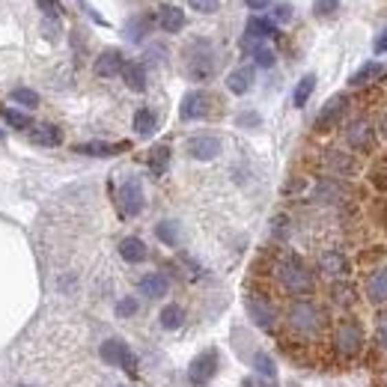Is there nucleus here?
I'll return each instance as SVG.
<instances>
[{
    "label": "nucleus",
    "mask_w": 387,
    "mask_h": 387,
    "mask_svg": "<svg viewBox=\"0 0 387 387\" xmlns=\"http://www.w3.org/2000/svg\"><path fill=\"white\" fill-rule=\"evenodd\" d=\"M212 96L206 93V89H191L185 98H182V107H179V113H182V120H203V116H209L212 111Z\"/></svg>",
    "instance_id": "1a4fd4ad"
},
{
    "label": "nucleus",
    "mask_w": 387,
    "mask_h": 387,
    "mask_svg": "<svg viewBox=\"0 0 387 387\" xmlns=\"http://www.w3.org/2000/svg\"><path fill=\"white\" fill-rule=\"evenodd\" d=\"M334 349L346 357H355L364 349V328L355 319H343L334 328Z\"/></svg>",
    "instance_id": "20e7f679"
},
{
    "label": "nucleus",
    "mask_w": 387,
    "mask_h": 387,
    "mask_svg": "<svg viewBox=\"0 0 387 387\" xmlns=\"http://www.w3.org/2000/svg\"><path fill=\"white\" fill-rule=\"evenodd\" d=\"M129 149V143H102V140H93V143H78L75 152L80 155H96V158H107V155H116V152Z\"/></svg>",
    "instance_id": "412c9836"
},
{
    "label": "nucleus",
    "mask_w": 387,
    "mask_h": 387,
    "mask_svg": "<svg viewBox=\"0 0 387 387\" xmlns=\"http://www.w3.org/2000/svg\"><path fill=\"white\" fill-rule=\"evenodd\" d=\"M247 36L250 39H272V36H277V24L268 21V18H250L247 21Z\"/></svg>",
    "instance_id": "cd10ccee"
},
{
    "label": "nucleus",
    "mask_w": 387,
    "mask_h": 387,
    "mask_svg": "<svg viewBox=\"0 0 387 387\" xmlns=\"http://www.w3.org/2000/svg\"><path fill=\"white\" fill-rule=\"evenodd\" d=\"M155 236L164 241V245H170V247H176L179 245V223H173V221H161L158 227H155Z\"/></svg>",
    "instance_id": "72a5a7b5"
},
{
    "label": "nucleus",
    "mask_w": 387,
    "mask_h": 387,
    "mask_svg": "<svg viewBox=\"0 0 387 387\" xmlns=\"http://www.w3.org/2000/svg\"><path fill=\"white\" fill-rule=\"evenodd\" d=\"M158 129V116L152 107H140L137 113H134V131L140 134V137H149L152 131Z\"/></svg>",
    "instance_id": "393cba45"
},
{
    "label": "nucleus",
    "mask_w": 387,
    "mask_h": 387,
    "mask_svg": "<svg viewBox=\"0 0 387 387\" xmlns=\"http://www.w3.org/2000/svg\"><path fill=\"white\" fill-rule=\"evenodd\" d=\"M272 3H274V0H245L247 9H268Z\"/></svg>",
    "instance_id": "09e8293b"
},
{
    "label": "nucleus",
    "mask_w": 387,
    "mask_h": 387,
    "mask_svg": "<svg viewBox=\"0 0 387 387\" xmlns=\"http://www.w3.org/2000/svg\"><path fill=\"white\" fill-rule=\"evenodd\" d=\"M158 27L164 33H179L185 27V12L179 6H170V3L161 6L158 9Z\"/></svg>",
    "instance_id": "6ab92c4d"
},
{
    "label": "nucleus",
    "mask_w": 387,
    "mask_h": 387,
    "mask_svg": "<svg viewBox=\"0 0 387 387\" xmlns=\"http://www.w3.org/2000/svg\"><path fill=\"white\" fill-rule=\"evenodd\" d=\"M45 18H60V0H36Z\"/></svg>",
    "instance_id": "79ce46f5"
},
{
    "label": "nucleus",
    "mask_w": 387,
    "mask_h": 387,
    "mask_svg": "<svg viewBox=\"0 0 387 387\" xmlns=\"http://www.w3.org/2000/svg\"><path fill=\"white\" fill-rule=\"evenodd\" d=\"M137 310H140L137 298H122L120 304H116V316H120V319H129V316H134Z\"/></svg>",
    "instance_id": "ea45409f"
},
{
    "label": "nucleus",
    "mask_w": 387,
    "mask_h": 387,
    "mask_svg": "<svg viewBox=\"0 0 387 387\" xmlns=\"http://www.w3.org/2000/svg\"><path fill=\"white\" fill-rule=\"evenodd\" d=\"M346 107H349V98H346V96H334V98H328L325 107H322L319 116H316V131L322 134V131H331V129H334V125H337L340 120H343Z\"/></svg>",
    "instance_id": "f8f14e48"
},
{
    "label": "nucleus",
    "mask_w": 387,
    "mask_h": 387,
    "mask_svg": "<svg viewBox=\"0 0 387 387\" xmlns=\"http://www.w3.org/2000/svg\"><path fill=\"white\" fill-rule=\"evenodd\" d=\"M170 167V146H164V143H161V146H155L149 152V170L155 176H164V170Z\"/></svg>",
    "instance_id": "c756f323"
},
{
    "label": "nucleus",
    "mask_w": 387,
    "mask_h": 387,
    "mask_svg": "<svg viewBox=\"0 0 387 387\" xmlns=\"http://www.w3.org/2000/svg\"><path fill=\"white\" fill-rule=\"evenodd\" d=\"M239 122H241V125H259V116H256V113H241Z\"/></svg>",
    "instance_id": "3c124183"
},
{
    "label": "nucleus",
    "mask_w": 387,
    "mask_h": 387,
    "mask_svg": "<svg viewBox=\"0 0 387 387\" xmlns=\"http://www.w3.org/2000/svg\"><path fill=\"white\" fill-rule=\"evenodd\" d=\"M277 280H280V286L289 295H310L313 289H316V280H313V274H310V268L304 265V259L301 256H283L280 263H277Z\"/></svg>",
    "instance_id": "f257e3e1"
},
{
    "label": "nucleus",
    "mask_w": 387,
    "mask_h": 387,
    "mask_svg": "<svg viewBox=\"0 0 387 387\" xmlns=\"http://www.w3.org/2000/svg\"><path fill=\"white\" fill-rule=\"evenodd\" d=\"M382 134L387 137V111H384V116H382Z\"/></svg>",
    "instance_id": "864d4df0"
},
{
    "label": "nucleus",
    "mask_w": 387,
    "mask_h": 387,
    "mask_svg": "<svg viewBox=\"0 0 387 387\" xmlns=\"http://www.w3.org/2000/svg\"><path fill=\"white\" fill-rule=\"evenodd\" d=\"M122 80L125 87L134 89V93H143L146 89V66H143L140 60H131L122 66Z\"/></svg>",
    "instance_id": "a211bd4d"
},
{
    "label": "nucleus",
    "mask_w": 387,
    "mask_h": 387,
    "mask_svg": "<svg viewBox=\"0 0 387 387\" xmlns=\"http://www.w3.org/2000/svg\"><path fill=\"white\" fill-rule=\"evenodd\" d=\"M149 30H152V18L149 15H134L131 21L125 24V39L129 42H143Z\"/></svg>",
    "instance_id": "b1692460"
},
{
    "label": "nucleus",
    "mask_w": 387,
    "mask_h": 387,
    "mask_svg": "<svg viewBox=\"0 0 387 387\" xmlns=\"http://www.w3.org/2000/svg\"><path fill=\"white\" fill-rule=\"evenodd\" d=\"M120 256L125 259V263L137 265V263H143V259L149 256V250H146V245H143L137 236H129V239L120 241Z\"/></svg>",
    "instance_id": "4be33fe9"
},
{
    "label": "nucleus",
    "mask_w": 387,
    "mask_h": 387,
    "mask_svg": "<svg viewBox=\"0 0 387 387\" xmlns=\"http://www.w3.org/2000/svg\"><path fill=\"white\" fill-rule=\"evenodd\" d=\"M382 75H384L382 63H364V66L352 75V87H366V84H373V80H379Z\"/></svg>",
    "instance_id": "a878e982"
},
{
    "label": "nucleus",
    "mask_w": 387,
    "mask_h": 387,
    "mask_svg": "<svg viewBox=\"0 0 387 387\" xmlns=\"http://www.w3.org/2000/svg\"><path fill=\"white\" fill-rule=\"evenodd\" d=\"M343 197V188L337 182H322L319 185V200H340Z\"/></svg>",
    "instance_id": "58836bf2"
},
{
    "label": "nucleus",
    "mask_w": 387,
    "mask_h": 387,
    "mask_svg": "<svg viewBox=\"0 0 387 387\" xmlns=\"http://www.w3.org/2000/svg\"><path fill=\"white\" fill-rule=\"evenodd\" d=\"M30 137H33V143H39V146H60L63 134L57 125H36L30 131Z\"/></svg>",
    "instance_id": "bb28decb"
},
{
    "label": "nucleus",
    "mask_w": 387,
    "mask_h": 387,
    "mask_svg": "<svg viewBox=\"0 0 387 387\" xmlns=\"http://www.w3.org/2000/svg\"><path fill=\"white\" fill-rule=\"evenodd\" d=\"M340 9V0H313V15L316 18H331Z\"/></svg>",
    "instance_id": "4c0bfd02"
},
{
    "label": "nucleus",
    "mask_w": 387,
    "mask_h": 387,
    "mask_svg": "<svg viewBox=\"0 0 387 387\" xmlns=\"http://www.w3.org/2000/svg\"><path fill=\"white\" fill-rule=\"evenodd\" d=\"M188 6L197 9V12H203V15H212V12H218L221 0H188Z\"/></svg>",
    "instance_id": "a19ab883"
},
{
    "label": "nucleus",
    "mask_w": 387,
    "mask_h": 387,
    "mask_svg": "<svg viewBox=\"0 0 387 387\" xmlns=\"http://www.w3.org/2000/svg\"><path fill=\"white\" fill-rule=\"evenodd\" d=\"M12 102H15V104H21V107H30V111H33V107L39 104V96H36L33 89L18 87V89H12Z\"/></svg>",
    "instance_id": "e433bc0d"
},
{
    "label": "nucleus",
    "mask_w": 387,
    "mask_h": 387,
    "mask_svg": "<svg viewBox=\"0 0 387 387\" xmlns=\"http://www.w3.org/2000/svg\"><path fill=\"white\" fill-rule=\"evenodd\" d=\"M21 387H24V384H21Z\"/></svg>",
    "instance_id": "5fc2aeb1"
},
{
    "label": "nucleus",
    "mask_w": 387,
    "mask_h": 387,
    "mask_svg": "<svg viewBox=\"0 0 387 387\" xmlns=\"http://www.w3.org/2000/svg\"><path fill=\"white\" fill-rule=\"evenodd\" d=\"M331 301L340 304V307H355V304H357V289H355V283H349V280H334V283H331Z\"/></svg>",
    "instance_id": "5701e85b"
},
{
    "label": "nucleus",
    "mask_w": 387,
    "mask_h": 387,
    "mask_svg": "<svg viewBox=\"0 0 387 387\" xmlns=\"http://www.w3.org/2000/svg\"><path fill=\"white\" fill-rule=\"evenodd\" d=\"M379 343L387 349V316L379 319Z\"/></svg>",
    "instance_id": "de8ad7c7"
},
{
    "label": "nucleus",
    "mask_w": 387,
    "mask_h": 387,
    "mask_svg": "<svg viewBox=\"0 0 387 387\" xmlns=\"http://www.w3.org/2000/svg\"><path fill=\"white\" fill-rule=\"evenodd\" d=\"M143 206H146V197H143V185L140 179H125L120 185V212L125 218H134V214L143 212Z\"/></svg>",
    "instance_id": "0eeeda50"
},
{
    "label": "nucleus",
    "mask_w": 387,
    "mask_h": 387,
    "mask_svg": "<svg viewBox=\"0 0 387 387\" xmlns=\"http://www.w3.org/2000/svg\"><path fill=\"white\" fill-rule=\"evenodd\" d=\"M384 256V247H370L366 254L361 256V263H373V259H382Z\"/></svg>",
    "instance_id": "a18cd8bd"
},
{
    "label": "nucleus",
    "mask_w": 387,
    "mask_h": 387,
    "mask_svg": "<svg viewBox=\"0 0 387 387\" xmlns=\"http://www.w3.org/2000/svg\"><path fill=\"white\" fill-rule=\"evenodd\" d=\"M286 322H289V328L295 331V334L316 337V334H322V328L328 325V316L316 301L298 298V301H292L289 313H286Z\"/></svg>",
    "instance_id": "f03ea898"
},
{
    "label": "nucleus",
    "mask_w": 387,
    "mask_h": 387,
    "mask_svg": "<svg viewBox=\"0 0 387 387\" xmlns=\"http://www.w3.org/2000/svg\"><path fill=\"white\" fill-rule=\"evenodd\" d=\"M254 370L263 375V379L268 382H274L277 379V366H274V357L272 355H265V352H256L254 355Z\"/></svg>",
    "instance_id": "473e14b6"
},
{
    "label": "nucleus",
    "mask_w": 387,
    "mask_h": 387,
    "mask_svg": "<svg viewBox=\"0 0 387 387\" xmlns=\"http://www.w3.org/2000/svg\"><path fill=\"white\" fill-rule=\"evenodd\" d=\"M373 218L382 221L384 227H387V203H384V200H375V203H373Z\"/></svg>",
    "instance_id": "37998d69"
},
{
    "label": "nucleus",
    "mask_w": 387,
    "mask_h": 387,
    "mask_svg": "<svg viewBox=\"0 0 387 387\" xmlns=\"http://www.w3.org/2000/svg\"><path fill=\"white\" fill-rule=\"evenodd\" d=\"M375 54H387V27L379 33V39H375Z\"/></svg>",
    "instance_id": "49530a36"
},
{
    "label": "nucleus",
    "mask_w": 387,
    "mask_h": 387,
    "mask_svg": "<svg viewBox=\"0 0 387 387\" xmlns=\"http://www.w3.org/2000/svg\"><path fill=\"white\" fill-rule=\"evenodd\" d=\"M250 87H254V69H250V66H239V69H232L227 75V89H230V93L245 96Z\"/></svg>",
    "instance_id": "aec40b11"
},
{
    "label": "nucleus",
    "mask_w": 387,
    "mask_h": 387,
    "mask_svg": "<svg viewBox=\"0 0 387 387\" xmlns=\"http://www.w3.org/2000/svg\"><path fill=\"white\" fill-rule=\"evenodd\" d=\"M102 361L104 364H111V366H122L129 375H137V357H134V352L129 349V343L120 337H111V340H104L102 343Z\"/></svg>",
    "instance_id": "39448f33"
},
{
    "label": "nucleus",
    "mask_w": 387,
    "mask_h": 387,
    "mask_svg": "<svg viewBox=\"0 0 387 387\" xmlns=\"http://www.w3.org/2000/svg\"><path fill=\"white\" fill-rule=\"evenodd\" d=\"M247 313L254 319V325H259L263 331H272L277 325V310L272 307V301L263 298V295H247Z\"/></svg>",
    "instance_id": "9d476101"
},
{
    "label": "nucleus",
    "mask_w": 387,
    "mask_h": 387,
    "mask_svg": "<svg viewBox=\"0 0 387 387\" xmlns=\"http://www.w3.org/2000/svg\"><path fill=\"white\" fill-rule=\"evenodd\" d=\"M289 18H292V6L289 3H280L274 9V21H289Z\"/></svg>",
    "instance_id": "c03bdc74"
},
{
    "label": "nucleus",
    "mask_w": 387,
    "mask_h": 387,
    "mask_svg": "<svg viewBox=\"0 0 387 387\" xmlns=\"http://www.w3.org/2000/svg\"><path fill=\"white\" fill-rule=\"evenodd\" d=\"M313 89H316V75H304V78L298 80V87H295V96H292L295 107H304V104H307V98L313 96Z\"/></svg>",
    "instance_id": "7c9ffc66"
},
{
    "label": "nucleus",
    "mask_w": 387,
    "mask_h": 387,
    "mask_svg": "<svg viewBox=\"0 0 387 387\" xmlns=\"http://www.w3.org/2000/svg\"><path fill=\"white\" fill-rule=\"evenodd\" d=\"M122 66H125V60H122V54L116 51V48H107V51H102L96 57V75L98 78H116V75H122Z\"/></svg>",
    "instance_id": "2eb2a0df"
},
{
    "label": "nucleus",
    "mask_w": 387,
    "mask_h": 387,
    "mask_svg": "<svg viewBox=\"0 0 387 387\" xmlns=\"http://www.w3.org/2000/svg\"><path fill=\"white\" fill-rule=\"evenodd\" d=\"M346 143L355 152H373L375 149V129L370 120H352L346 125Z\"/></svg>",
    "instance_id": "6e6552de"
},
{
    "label": "nucleus",
    "mask_w": 387,
    "mask_h": 387,
    "mask_svg": "<svg viewBox=\"0 0 387 387\" xmlns=\"http://www.w3.org/2000/svg\"><path fill=\"white\" fill-rule=\"evenodd\" d=\"M0 116L12 125V129H33V122H30V116L27 113H21V111H12V107H0Z\"/></svg>",
    "instance_id": "f704fd0d"
},
{
    "label": "nucleus",
    "mask_w": 387,
    "mask_h": 387,
    "mask_svg": "<svg viewBox=\"0 0 387 387\" xmlns=\"http://www.w3.org/2000/svg\"><path fill=\"white\" fill-rule=\"evenodd\" d=\"M241 387H272V382H268V379H245V382H241Z\"/></svg>",
    "instance_id": "8fccbe9b"
},
{
    "label": "nucleus",
    "mask_w": 387,
    "mask_h": 387,
    "mask_svg": "<svg viewBox=\"0 0 387 387\" xmlns=\"http://www.w3.org/2000/svg\"><path fill=\"white\" fill-rule=\"evenodd\" d=\"M319 272L325 277H334V280H343L349 274L346 254H340V250H325V254H319Z\"/></svg>",
    "instance_id": "ddd939ff"
},
{
    "label": "nucleus",
    "mask_w": 387,
    "mask_h": 387,
    "mask_svg": "<svg viewBox=\"0 0 387 387\" xmlns=\"http://www.w3.org/2000/svg\"><path fill=\"white\" fill-rule=\"evenodd\" d=\"M161 328H167V331H176V328H182V322H185V310L179 307V304H167L164 310H161Z\"/></svg>",
    "instance_id": "c85d7f7f"
},
{
    "label": "nucleus",
    "mask_w": 387,
    "mask_h": 387,
    "mask_svg": "<svg viewBox=\"0 0 387 387\" xmlns=\"http://www.w3.org/2000/svg\"><path fill=\"white\" fill-rule=\"evenodd\" d=\"M325 167L331 170V176H355L357 173V158L349 155V152L331 149L325 155Z\"/></svg>",
    "instance_id": "4468645a"
},
{
    "label": "nucleus",
    "mask_w": 387,
    "mask_h": 387,
    "mask_svg": "<svg viewBox=\"0 0 387 387\" xmlns=\"http://www.w3.org/2000/svg\"><path fill=\"white\" fill-rule=\"evenodd\" d=\"M78 3H80V6H84V9H87V12H89V15H93V18H96V21H102V18H98V15L93 12V9H89V3H87V0H78Z\"/></svg>",
    "instance_id": "603ef678"
},
{
    "label": "nucleus",
    "mask_w": 387,
    "mask_h": 387,
    "mask_svg": "<svg viewBox=\"0 0 387 387\" xmlns=\"http://www.w3.org/2000/svg\"><path fill=\"white\" fill-rule=\"evenodd\" d=\"M214 373H218V352L214 349H206V352H200L191 361V366H188V382H191V387H206Z\"/></svg>",
    "instance_id": "423d86ee"
},
{
    "label": "nucleus",
    "mask_w": 387,
    "mask_h": 387,
    "mask_svg": "<svg viewBox=\"0 0 387 387\" xmlns=\"http://www.w3.org/2000/svg\"><path fill=\"white\" fill-rule=\"evenodd\" d=\"M185 149H188V155L197 161H212L221 155V137H214V134H194V137L185 143Z\"/></svg>",
    "instance_id": "9b49d317"
},
{
    "label": "nucleus",
    "mask_w": 387,
    "mask_h": 387,
    "mask_svg": "<svg viewBox=\"0 0 387 387\" xmlns=\"http://www.w3.org/2000/svg\"><path fill=\"white\" fill-rule=\"evenodd\" d=\"M137 286H140V295H143V298H152V301L164 298V295H167V289H170L167 277H164V274H158V272H152V274H143Z\"/></svg>",
    "instance_id": "dca6fc26"
},
{
    "label": "nucleus",
    "mask_w": 387,
    "mask_h": 387,
    "mask_svg": "<svg viewBox=\"0 0 387 387\" xmlns=\"http://www.w3.org/2000/svg\"><path fill=\"white\" fill-rule=\"evenodd\" d=\"M366 298L373 304H387V268H375L366 277Z\"/></svg>",
    "instance_id": "f3484780"
},
{
    "label": "nucleus",
    "mask_w": 387,
    "mask_h": 387,
    "mask_svg": "<svg viewBox=\"0 0 387 387\" xmlns=\"http://www.w3.org/2000/svg\"><path fill=\"white\" fill-rule=\"evenodd\" d=\"M218 57H214V45L209 39H194L185 48V69L194 80H206L214 75Z\"/></svg>",
    "instance_id": "7ed1b4c3"
},
{
    "label": "nucleus",
    "mask_w": 387,
    "mask_h": 387,
    "mask_svg": "<svg viewBox=\"0 0 387 387\" xmlns=\"http://www.w3.org/2000/svg\"><path fill=\"white\" fill-rule=\"evenodd\" d=\"M370 182H373V188H379V191H387V155H379L373 161Z\"/></svg>",
    "instance_id": "2f4dec72"
},
{
    "label": "nucleus",
    "mask_w": 387,
    "mask_h": 387,
    "mask_svg": "<svg viewBox=\"0 0 387 387\" xmlns=\"http://www.w3.org/2000/svg\"><path fill=\"white\" fill-rule=\"evenodd\" d=\"M274 51L268 48V45H254V63L256 66H263V69H272L274 66Z\"/></svg>",
    "instance_id": "c9c22d12"
}]
</instances>
